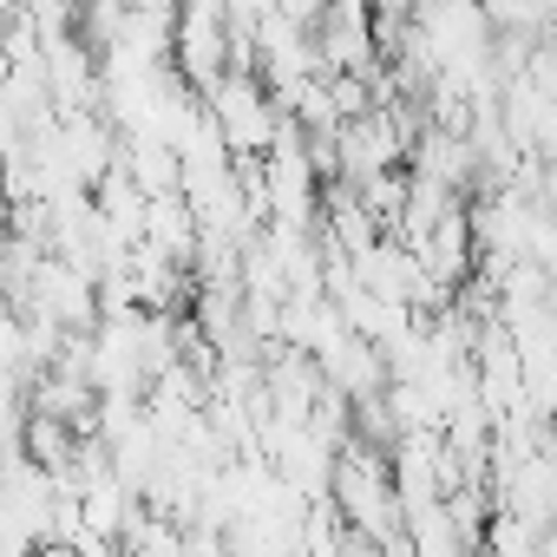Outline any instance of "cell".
I'll return each mask as SVG.
<instances>
[{
    "mask_svg": "<svg viewBox=\"0 0 557 557\" xmlns=\"http://www.w3.org/2000/svg\"><path fill=\"white\" fill-rule=\"evenodd\" d=\"M203 112H210V125L223 132L230 158H269L275 132H283V112H275V99H269V86H262L256 73H223V79L203 92Z\"/></svg>",
    "mask_w": 557,
    "mask_h": 557,
    "instance_id": "1",
    "label": "cell"
},
{
    "mask_svg": "<svg viewBox=\"0 0 557 557\" xmlns=\"http://www.w3.org/2000/svg\"><path fill=\"white\" fill-rule=\"evenodd\" d=\"M177 66H184V86L210 92L223 73H230V27H223V8H190L177 14Z\"/></svg>",
    "mask_w": 557,
    "mask_h": 557,
    "instance_id": "2",
    "label": "cell"
},
{
    "mask_svg": "<svg viewBox=\"0 0 557 557\" xmlns=\"http://www.w3.org/2000/svg\"><path fill=\"white\" fill-rule=\"evenodd\" d=\"M0 210H8V184H0Z\"/></svg>",
    "mask_w": 557,
    "mask_h": 557,
    "instance_id": "3",
    "label": "cell"
}]
</instances>
